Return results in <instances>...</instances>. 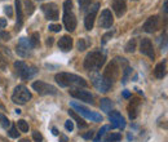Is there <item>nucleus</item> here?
I'll use <instances>...</instances> for the list:
<instances>
[{
  "instance_id": "nucleus-41",
  "label": "nucleus",
  "mask_w": 168,
  "mask_h": 142,
  "mask_svg": "<svg viewBox=\"0 0 168 142\" xmlns=\"http://www.w3.org/2000/svg\"><path fill=\"white\" fill-rule=\"evenodd\" d=\"M0 39L4 40V41H8V40H11V34L9 32H5V31L0 32Z\"/></svg>"
},
{
  "instance_id": "nucleus-5",
  "label": "nucleus",
  "mask_w": 168,
  "mask_h": 142,
  "mask_svg": "<svg viewBox=\"0 0 168 142\" xmlns=\"http://www.w3.org/2000/svg\"><path fill=\"white\" fill-rule=\"evenodd\" d=\"M28 99H31V93L25 85H17L12 94V101L17 105H25Z\"/></svg>"
},
{
  "instance_id": "nucleus-32",
  "label": "nucleus",
  "mask_w": 168,
  "mask_h": 142,
  "mask_svg": "<svg viewBox=\"0 0 168 142\" xmlns=\"http://www.w3.org/2000/svg\"><path fill=\"white\" fill-rule=\"evenodd\" d=\"M18 129L21 131V132H28V124L25 122L24 119H21V120H18Z\"/></svg>"
},
{
  "instance_id": "nucleus-37",
  "label": "nucleus",
  "mask_w": 168,
  "mask_h": 142,
  "mask_svg": "<svg viewBox=\"0 0 168 142\" xmlns=\"http://www.w3.org/2000/svg\"><path fill=\"white\" fill-rule=\"evenodd\" d=\"M65 128H66V131H69V132L74 131V123H72V120H66V123H65Z\"/></svg>"
},
{
  "instance_id": "nucleus-1",
  "label": "nucleus",
  "mask_w": 168,
  "mask_h": 142,
  "mask_svg": "<svg viewBox=\"0 0 168 142\" xmlns=\"http://www.w3.org/2000/svg\"><path fill=\"white\" fill-rule=\"evenodd\" d=\"M56 81L61 85V87H72V85H78V87H87V83L82 76H78L75 74H69V73H60L54 76Z\"/></svg>"
},
{
  "instance_id": "nucleus-34",
  "label": "nucleus",
  "mask_w": 168,
  "mask_h": 142,
  "mask_svg": "<svg viewBox=\"0 0 168 142\" xmlns=\"http://www.w3.org/2000/svg\"><path fill=\"white\" fill-rule=\"evenodd\" d=\"M123 71H124V73H123V77H122V83L126 84V83H127V79H128V76H129V74L132 73V69L127 66L126 70H123Z\"/></svg>"
},
{
  "instance_id": "nucleus-46",
  "label": "nucleus",
  "mask_w": 168,
  "mask_h": 142,
  "mask_svg": "<svg viewBox=\"0 0 168 142\" xmlns=\"http://www.w3.org/2000/svg\"><path fill=\"white\" fill-rule=\"evenodd\" d=\"M123 97H124V98H129V97H131V92L123 90Z\"/></svg>"
},
{
  "instance_id": "nucleus-15",
  "label": "nucleus",
  "mask_w": 168,
  "mask_h": 142,
  "mask_svg": "<svg viewBox=\"0 0 168 142\" xmlns=\"http://www.w3.org/2000/svg\"><path fill=\"white\" fill-rule=\"evenodd\" d=\"M92 83L100 92H107L111 88V85L107 81H105V79L102 77V75H93L92 76Z\"/></svg>"
},
{
  "instance_id": "nucleus-30",
  "label": "nucleus",
  "mask_w": 168,
  "mask_h": 142,
  "mask_svg": "<svg viewBox=\"0 0 168 142\" xmlns=\"http://www.w3.org/2000/svg\"><path fill=\"white\" fill-rule=\"evenodd\" d=\"M109 128H110V127H109V125H104V127H102V128H101V129L98 131V133H97V136H96V137H94V142H98V141L101 140V137H102V136H104V134H105V133H106V132L109 131Z\"/></svg>"
},
{
  "instance_id": "nucleus-6",
  "label": "nucleus",
  "mask_w": 168,
  "mask_h": 142,
  "mask_svg": "<svg viewBox=\"0 0 168 142\" xmlns=\"http://www.w3.org/2000/svg\"><path fill=\"white\" fill-rule=\"evenodd\" d=\"M71 107H74L80 115H83L85 119L91 120V122H94V123H98V122H102V116L101 114H97V112H93L91 110H88L84 106H82L80 103H76V102H71Z\"/></svg>"
},
{
  "instance_id": "nucleus-10",
  "label": "nucleus",
  "mask_w": 168,
  "mask_h": 142,
  "mask_svg": "<svg viewBox=\"0 0 168 142\" xmlns=\"http://www.w3.org/2000/svg\"><path fill=\"white\" fill-rule=\"evenodd\" d=\"M41 10L45 14V17L48 19H52V21L58 19V6H57V4H54V3L44 4V5H41Z\"/></svg>"
},
{
  "instance_id": "nucleus-39",
  "label": "nucleus",
  "mask_w": 168,
  "mask_h": 142,
  "mask_svg": "<svg viewBox=\"0 0 168 142\" xmlns=\"http://www.w3.org/2000/svg\"><path fill=\"white\" fill-rule=\"evenodd\" d=\"M32 138H34L35 142H41V141H43V136H41V134H40L38 131L32 133Z\"/></svg>"
},
{
  "instance_id": "nucleus-7",
  "label": "nucleus",
  "mask_w": 168,
  "mask_h": 142,
  "mask_svg": "<svg viewBox=\"0 0 168 142\" xmlns=\"http://www.w3.org/2000/svg\"><path fill=\"white\" fill-rule=\"evenodd\" d=\"M32 89L36 90L40 96H48V94H57V88L53 87V85L50 84H47L44 81H34L32 83Z\"/></svg>"
},
{
  "instance_id": "nucleus-49",
  "label": "nucleus",
  "mask_w": 168,
  "mask_h": 142,
  "mask_svg": "<svg viewBox=\"0 0 168 142\" xmlns=\"http://www.w3.org/2000/svg\"><path fill=\"white\" fill-rule=\"evenodd\" d=\"M52 133L54 134V136H58V131L56 129V128H53V129H52Z\"/></svg>"
},
{
  "instance_id": "nucleus-29",
  "label": "nucleus",
  "mask_w": 168,
  "mask_h": 142,
  "mask_svg": "<svg viewBox=\"0 0 168 142\" xmlns=\"http://www.w3.org/2000/svg\"><path fill=\"white\" fill-rule=\"evenodd\" d=\"M126 52L127 53H133L135 52V49H136V40L135 39H132V40H129L127 44H126Z\"/></svg>"
},
{
  "instance_id": "nucleus-14",
  "label": "nucleus",
  "mask_w": 168,
  "mask_h": 142,
  "mask_svg": "<svg viewBox=\"0 0 168 142\" xmlns=\"http://www.w3.org/2000/svg\"><path fill=\"white\" fill-rule=\"evenodd\" d=\"M110 115V122H111V128H124L126 127V120L122 116V114L119 111H111L109 112Z\"/></svg>"
},
{
  "instance_id": "nucleus-24",
  "label": "nucleus",
  "mask_w": 168,
  "mask_h": 142,
  "mask_svg": "<svg viewBox=\"0 0 168 142\" xmlns=\"http://www.w3.org/2000/svg\"><path fill=\"white\" fill-rule=\"evenodd\" d=\"M69 115L72 118V119H74L75 120V122L78 123V125L80 127V128H85L87 127V123L84 122V120L82 119V118H80L79 115H78V114L75 112V111H72V110H69Z\"/></svg>"
},
{
  "instance_id": "nucleus-19",
  "label": "nucleus",
  "mask_w": 168,
  "mask_h": 142,
  "mask_svg": "<svg viewBox=\"0 0 168 142\" xmlns=\"http://www.w3.org/2000/svg\"><path fill=\"white\" fill-rule=\"evenodd\" d=\"M16 12H17V25L16 28L19 30L21 26L24 25V8H22V0H16Z\"/></svg>"
},
{
  "instance_id": "nucleus-50",
  "label": "nucleus",
  "mask_w": 168,
  "mask_h": 142,
  "mask_svg": "<svg viewBox=\"0 0 168 142\" xmlns=\"http://www.w3.org/2000/svg\"><path fill=\"white\" fill-rule=\"evenodd\" d=\"M19 142H30V141H28V140H26V138H24V140H21Z\"/></svg>"
},
{
  "instance_id": "nucleus-2",
  "label": "nucleus",
  "mask_w": 168,
  "mask_h": 142,
  "mask_svg": "<svg viewBox=\"0 0 168 142\" xmlns=\"http://www.w3.org/2000/svg\"><path fill=\"white\" fill-rule=\"evenodd\" d=\"M106 56L102 53L101 51H94L87 54L84 60V69L88 71H96L100 70L105 63Z\"/></svg>"
},
{
  "instance_id": "nucleus-21",
  "label": "nucleus",
  "mask_w": 168,
  "mask_h": 142,
  "mask_svg": "<svg viewBox=\"0 0 168 142\" xmlns=\"http://www.w3.org/2000/svg\"><path fill=\"white\" fill-rule=\"evenodd\" d=\"M166 74H167V67H166V61H163V62H160L157 65V67L154 70V75H155V77H158V79H163V77L166 76Z\"/></svg>"
},
{
  "instance_id": "nucleus-11",
  "label": "nucleus",
  "mask_w": 168,
  "mask_h": 142,
  "mask_svg": "<svg viewBox=\"0 0 168 142\" xmlns=\"http://www.w3.org/2000/svg\"><path fill=\"white\" fill-rule=\"evenodd\" d=\"M98 8H100V3H96V4H94V5L92 6L91 12L85 16V18H84V26H85L87 30H92V28H93L94 19H96V16H97Z\"/></svg>"
},
{
  "instance_id": "nucleus-45",
  "label": "nucleus",
  "mask_w": 168,
  "mask_h": 142,
  "mask_svg": "<svg viewBox=\"0 0 168 142\" xmlns=\"http://www.w3.org/2000/svg\"><path fill=\"white\" fill-rule=\"evenodd\" d=\"M6 26V19L5 18H0V28H3Z\"/></svg>"
},
{
  "instance_id": "nucleus-28",
  "label": "nucleus",
  "mask_w": 168,
  "mask_h": 142,
  "mask_svg": "<svg viewBox=\"0 0 168 142\" xmlns=\"http://www.w3.org/2000/svg\"><path fill=\"white\" fill-rule=\"evenodd\" d=\"M122 140V134L120 133H111L110 136H107L105 138V142H119Z\"/></svg>"
},
{
  "instance_id": "nucleus-25",
  "label": "nucleus",
  "mask_w": 168,
  "mask_h": 142,
  "mask_svg": "<svg viewBox=\"0 0 168 142\" xmlns=\"http://www.w3.org/2000/svg\"><path fill=\"white\" fill-rule=\"evenodd\" d=\"M28 41H30V44L32 48H36L39 45V43H40V36H39V32H32L31 35V38L28 39Z\"/></svg>"
},
{
  "instance_id": "nucleus-38",
  "label": "nucleus",
  "mask_w": 168,
  "mask_h": 142,
  "mask_svg": "<svg viewBox=\"0 0 168 142\" xmlns=\"http://www.w3.org/2000/svg\"><path fill=\"white\" fill-rule=\"evenodd\" d=\"M78 2H79L80 8H82V9H85L87 6H88V5L91 4V2H92V0H78Z\"/></svg>"
},
{
  "instance_id": "nucleus-13",
  "label": "nucleus",
  "mask_w": 168,
  "mask_h": 142,
  "mask_svg": "<svg viewBox=\"0 0 168 142\" xmlns=\"http://www.w3.org/2000/svg\"><path fill=\"white\" fill-rule=\"evenodd\" d=\"M159 28V17L158 16H151L148 19L145 21L144 23V31L151 34V32H155Z\"/></svg>"
},
{
  "instance_id": "nucleus-3",
  "label": "nucleus",
  "mask_w": 168,
  "mask_h": 142,
  "mask_svg": "<svg viewBox=\"0 0 168 142\" xmlns=\"http://www.w3.org/2000/svg\"><path fill=\"white\" fill-rule=\"evenodd\" d=\"M63 25L67 31H74L76 28V18L72 13V2L66 0L63 3Z\"/></svg>"
},
{
  "instance_id": "nucleus-36",
  "label": "nucleus",
  "mask_w": 168,
  "mask_h": 142,
  "mask_svg": "<svg viewBox=\"0 0 168 142\" xmlns=\"http://www.w3.org/2000/svg\"><path fill=\"white\" fill-rule=\"evenodd\" d=\"M114 35V31H110V32H107V34H105L104 36H102V40H101V44H106L107 43V40L110 39L111 36Z\"/></svg>"
},
{
  "instance_id": "nucleus-35",
  "label": "nucleus",
  "mask_w": 168,
  "mask_h": 142,
  "mask_svg": "<svg viewBox=\"0 0 168 142\" xmlns=\"http://www.w3.org/2000/svg\"><path fill=\"white\" fill-rule=\"evenodd\" d=\"M8 134H9V137H12V138H18L19 132L17 131V128H16V127H11V129H9Z\"/></svg>"
},
{
  "instance_id": "nucleus-18",
  "label": "nucleus",
  "mask_w": 168,
  "mask_h": 142,
  "mask_svg": "<svg viewBox=\"0 0 168 142\" xmlns=\"http://www.w3.org/2000/svg\"><path fill=\"white\" fill-rule=\"evenodd\" d=\"M113 9L118 17H122L127 10V2L126 0H113Z\"/></svg>"
},
{
  "instance_id": "nucleus-33",
  "label": "nucleus",
  "mask_w": 168,
  "mask_h": 142,
  "mask_svg": "<svg viewBox=\"0 0 168 142\" xmlns=\"http://www.w3.org/2000/svg\"><path fill=\"white\" fill-rule=\"evenodd\" d=\"M0 124H2L3 128H8L11 125V122H9V119L6 118L4 114H0Z\"/></svg>"
},
{
  "instance_id": "nucleus-43",
  "label": "nucleus",
  "mask_w": 168,
  "mask_h": 142,
  "mask_svg": "<svg viewBox=\"0 0 168 142\" xmlns=\"http://www.w3.org/2000/svg\"><path fill=\"white\" fill-rule=\"evenodd\" d=\"M4 12H5V14L8 17H12L13 16V12H12V6H9V5H6V6H4Z\"/></svg>"
},
{
  "instance_id": "nucleus-4",
  "label": "nucleus",
  "mask_w": 168,
  "mask_h": 142,
  "mask_svg": "<svg viewBox=\"0 0 168 142\" xmlns=\"http://www.w3.org/2000/svg\"><path fill=\"white\" fill-rule=\"evenodd\" d=\"M119 73H120V67L118 65V58H115L106 66L105 73H104V75H102V77L105 79V81H107L111 85L116 79H118Z\"/></svg>"
},
{
  "instance_id": "nucleus-26",
  "label": "nucleus",
  "mask_w": 168,
  "mask_h": 142,
  "mask_svg": "<svg viewBox=\"0 0 168 142\" xmlns=\"http://www.w3.org/2000/svg\"><path fill=\"white\" fill-rule=\"evenodd\" d=\"M24 4H25V12H26V14H28V16H30V14H32L34 10H35L34 3L31 2V0H25Z\"/></svg>"
},
{
  "instance_id": "nucleus-17",
  "label": "nucleus",
  "mask_w": 168,
  "mask_h": 142,
  "mask_svg": "<svg viewBox=\"0 0 168 142\" xmlns=\"http://www.w3.org/2000/svg\"><path fill=\"white\" fill-rule=\"evenodd\" d=\"M140 98H132L131 102L128 105V114H129V118L131 119H136L137 115H138V109H140Z\"/></svg>"
},
{
  "instance_id": "nucleus-20",
  "label": "nucleus",
  "mask_w": 168,
  "mask_h": 142,
  "mask_svg": "<svg viewBox=\"0 0 168 142\" xmlns=\"http://www.w3.org/2000/svg\"><path fill=\"white\" fill-rule=\"evenodd\" d=\"M58 48L63 52H67L72 48V38L69 35H63V36L58 40Z\"/></svg>"
},
{
  "instance_id": "nucleus-23",
  "label": "nucleus",
  "mask_w": 168,
  "mask_h": 142,
  "mask_svg": "<svg viewBox=\"0 0 168 142\" xmlns=\"http://www.w3.org/2000/svg\"><path fill=\"white\" fill-rule=\"evenodd\" d=\"M100 106H101V110H102V111L109 114V112L111 111V109H113L114 103L111 102V99H109V98H102V99H101V103H100Z\"/></svg>"
},
{
  "instance_id": "nucleus-44",
  "label": "nucleus",
  "mask_w": 168,
  "mask_h": 142,
  "mask_svg": "<svg viewBox=\"0 0 168 142\" xmlns=\"http://www.w3.org/2000/svg\"><path fill=\"white\" fill-rule=\"evenodd\" d=\"M83 137H84L85 140H89V138H93V132L91 131V132H88V133H85V134H83Z\"/></svg>"
},
{
  "instance_id": "nucleus-47",
  "label": "nucleus",
  "mask_w": 168,
  "mask_h": 142,
  "mask_svg": "<svg viewBox=\"0 0 168 142\" xmlns=\"http://www.w3.org/2000/svg\"><path fill=\"white\" fill-rule=\"evenodd\" d=\"M52 44H53V38H48L47 39V45L48 47H52Z\"/></svg>"
},
{
  "instance_id": "nucleus-27",
  "label": "nucleus",
  "mask_w": 168,
  "mask_h": 142,
  "mask_svg": "<svg viewBox=\"0 0 168 142\" xmlns=\"http://www.w3.org/2000/svg\"><path fill=\"white\" fill-rule=\"evenodd\" d=\"M14 67H16V70H17V74L18 75H21L24 73V71L26 70V67H27V65L24 62V61H17L16 63H14Z\"/></svg>"
},
{
  "instance_id": "nucleus-31",
  "label": "nucleus",
  "mask_w": 168,
  "mask_h": 142,
  "mask_svg": "<svg viewBox=\"0 0 168 142\" xmlns=\"http://www.w3.org/2000/svg\"><path fill=\"white\" fill-rule=\"evenodd\" d=\"M88 45H89V43L87 41V39H79V41H78V49H79L80 52L85 51V49L88 48Z\"/></svg>"
},
{
  "instance_id": "nucleus-40",
  "label": "nucleus",
  "mask_w": 168,
  "mask_h": 142,
  "mask_svg": "<svg viewBox=\"0 0 168 142\" xmlns=\"http://www.w3.org/2000/svg\"><path fill=\"white\" fill-rule=\"evenodd\" d=\"M48 28L50 31H53V32H60L62 27H61V25H49Z\"/></svg>"
},
{
  "instance_id": "nucleus-9",
  "label": "nucleus",
  "mask_w": 168,
  "mask_h": 142,
  "mask_svg": "<svg viewBox=\"0 0 168 142\" xmlns=\"http://www.w3.org/2000/svg\"><path fill=\"white\" fill-rule=\"evenodd\" d=\"M70 94L74 98L80 99V101H83V102L93 103V96L91 94V92H88V90H83L80 88H72L70 90Z\"/></svg>"
},
{
  "instance_id": "nucleus-48",
  "label": "nucleus",
  "mask_w": 168,
  "mask_h": 142,
  "mask_svg": "<svg viewBox=\"0 0 168 142\" xmlns=\"http://www.w3.org/2000/svg\"><path fill=\"white\" fill-rule=\"evenodd\" d=\"M60 142H67V137L66 136H60Z\"/></svg>"
},
{
  "instance_id": "nucleus-22",
  "label": "nucleus",
  "mask_w": 168,
  "mask_h": 142,
  "mask_svg": "<svg viewBox=\"0 0 168 142\" xmlns=\"http://www.w3.org/2000/svg\"><path fill=\"white\" fill-rule=\"evenodd\" d=\"M36 73H38V69H36L35 66H30V67L27 66V67H26V70H25L24 73L21 74L19 76L22 77L24 80H28V79H31V77H32V76H34Z\"/></svg>"
},
{
  "instance_id": "nucleus-16",
  "label": "nucleus",
  "mask_w": 168,
  "mask_h": 142,
  "mask_svg": "<svg viewBox=\"0 0 168 142\" xmlns=\"http://www.w3.org/2000/svg\"><path fill=\"white\" fill-rule=\"evenodd\" d=\"M113 23H114V17H113L111 12L109 9L102 10L101 17H100V26L104 28H109L113 26Z\"/></svg>"
},
{
  "instance_id": "nucleus-8",
  "label": "nucleus",
  "mask_w": 168,
  "mask_h": 142,
  "mask_svg": "<svg viewBox=\"0 0 168 142\" xmlns=\"http://www.w3.org/2000/svg\"><path fill=\"white\" fill-rule=\"evenodd\" d=\"M31 44L30 41H28V39L26 38H21L18 40V44H17V48H16V52L18 56L24 57V58H26V57H28L31 54Z\"/></svg>"
},
{
  "instance_id": "nucleus-12",
  "label": "nucleus",
  "mask_w": 168,
  "mask_h": 142,
  "mask_svg": "<svg viewBox=\"0 0 168 142\" xmlns=\"http://www.w3.org/2000/svg\"><path fill=\"white\" fill-rule=\"evenodd\" d=\"M140 51L142 54L145 56H148L149 58L151 60H154L155 58V53H154V48H153V43L150 39L148 38H144L141 40V45H140Z\"/></svg>"
},
{
  "instance_id": "nucleus-42",
  "label": "nucleus",
  "mask_w": 168,
  "mask_h": 142,
  "mask_svg": "<svg viewBox=\"0 0 168 142\" xmlns=\"http://www.w3.org/2000/svg\"><path fill=\"white\" fill-rule=\"evenodd\" d=\"M0 69H2V70L6 69V60L4 58V56L2 53H0Z\"/></svg>"
}]
</instances>
